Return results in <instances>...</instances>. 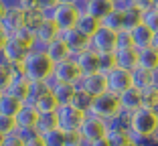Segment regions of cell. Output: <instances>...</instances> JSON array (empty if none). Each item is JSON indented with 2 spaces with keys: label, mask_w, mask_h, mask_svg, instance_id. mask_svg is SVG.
I'll return each instance as SVG.
<instances>
[{
  "label": "cell",
  "mask_w": 158,
  "mask_h": 146,
  "mask_svg": "<svg viewBox=\"0 0 158 146\" xmlns=\"http://www.w3.org/2000/svg\"><path fill=\"white\" fill-rule=\"evenodd\" d=\"M0 6L4 8V12H10V10H20L23 0H0Z\"/></svg>",
  "instance_id": "obj_45"
},
{
  "label": "cell",
  "mask_w": 158,
  "mask_h": 146,
  "mask_svg": "<svg viewBox=\"0 0 158 146\" xmlns=\"http://www.w3.org/2000/svg\"><path fill=\"white\" fill-rule=\"evenodd\" d=\"M59 28H57V24L53 23V20H41V24H39L37 28H35V39L37 41H43V43H51L55 41L57 37H59Z\"/></svg>",
  "instance_id": "obj_21"
},
{
  "label": "cell",
  "mask_w": 158,
  "mask_h": 146,
  "mask_svg": "<svg viewBox=\"0 0 158 146\" xmlns=\"http://www.w3.org/2000/svg\"><path fill=\"white\" fill-rule=\"evenodd\" d=\"M24 146H45V142H43L41 136H35V138H31L28 142H24Z\"/></svg>",
  "instance_id": "obj_49"
},
{
  "label": "cell",
  "mask_w": 158,
  "mask_h": 146,
  "mask_svg": "<svg viewBox=\"0 0 158 146\" xmlns=\"http://www.w3.org/2000/svg\"><path fill=\"white\" fill-rule=\"evenodd\" d=\"M28 85H31V81L24 77V73H19V75H12V79H10V85L8 90H6V94L12 95V98H16L19 102H27V95H28Z\"/></svg>",
  "instance_id": "obj_16"
},
{
  "label": "cell",
  "mask_w": 158,
  "mask_h": 146,
  "mask_svg": "<svg viewBox=\"0 0 158 146\" xmlns=\"http://www.w3.org/2000/svg\"><path fill=\"white\" fill-rule=\"evenodd\" d=\"M152 49L158 51V33H154V37H152Z\"/></svg>",
  "instance_id": "obj_53"
},
{
  "label": "cell",
  "mask_w": 158,
  "mask_h": 146,
  "mask_svg": "<svg viewBox=\"0 0 158 146\" xmlns=\"http://www.w3.org/2000/svg\"><path fill=\"white\" fill-rule=\"evenodd\" d=\"M99 59V73L102 75H107L110 71L116 69V57H114V53H102V55H98Z\"/></svg>",
  "instance_id": "obj_37"
},
{
  "label": "cell",
  "mask_w": 158,
  "mask_h": 146,
  "mask_svg": "<svg viewBox=\"0 0 158 146\" xmlns=\"http://www.w3.org/2000/svg\"><path fill=\"white\" fill-rule=\"evenodd\" d=\"M132 6L138 8L140 12H146V10L154 8V0H132Z\"/></svg>",
  "instance_id": "obj_46"
},
{
  "label": "cell",
  "mask_w": 158,
  "mask_h": 146,
  "mask_svg": "<svg viewBox=\"0 0 158 146\" xmlns=\"http://www.w3.org/2000/svg\"><path fill=\"white\" fill-rule=\"evenodd\" d=\"M23 27H24V12L23 10L4 12V16H2V20H0V31H2L6 37H14Z\"/></svg>",
  "instance_id": "obj_13"
},
{
  "label": "cell",
  "mask_w": 158,
  "mask_h": 146,
  "mask_svg": "<svg viewBox=\"0 0 158 146\" xmlns=\"http://www.w3.org/2000/svg\"><path fill=\"white\" fill-rule=\"evenodd\" d=\"M53 63L47 53H28L23 59V73L28 81H45L53 75Z\"/></svg>",
  "instance_id": "obj_1"
},
{
  "label": "cell",
  "mask_w": 158,
  "mask_h": 146,
  "mask_svg": "<svg viewBox=\"0 0 158 146\" xmlns=\"http://www.w3.org/2000/svg\"><path fill=\"white\" fill-rule=\"evenodd\" d=\"M142 24L148 27L152 33H158V8H150L142 12Z\"/></svg>",
  "instance_id": "obj_38"
},
{
  "label": "cell",
  "mask_w": 158,
  "mask_h": 146,
  "mask_svg": "<svg viewBox=\"0 0 158 146\" xmlns=\"http://www.w3.org/2000/svg\"><path fill=\"white\" fill-rule=\"evenodd\" d=\"M10 71L8 67H0V94H4L6 90H8V85H10Z\"/></svg>",
  "instance_id": "obj_43"
},
{
  "label": "cell",
  "mask_w": 158,
  "mask_h": 146,
  "mask_svg": "<svg viewBox=\"0 0 158 146\" xmlns=\"http://www.w3.org/2000/svg\"><path fill=\"white\" fill-rule=\"evenodd\" d=\"M6 41H8V37H6L4 33H2V31H0V51H2V49H4V45H6Z\"/></svg>",
  "instance_id": "obj_52"
},
{
  "label": "cell",
  "mask_w": 158,
  "mask_h": 146,
  "mask_svg": "<svg viewBox=\"0 0 158 146\" xmlns=\"http://www.w3.org/2000/svg\"><path fill=\"white\" fill-rule=\"evenodd\" d=\"M79 16H81V14L75 10L73 4H63V2H59L57 8H55V19H53V23L57 24L59 31H69V28H75Z\"/></svg>",
  "instance_id": "obj_8"
},
{
  "label": "cell",
  "mask_w": 158,
  "mask_h": 146,
  "mask_svg": "<svg viewBox=\"0 0 158 146\" xmlns=\"http://www.w3.org/2000/svg\"><path fill=\"white\" fill-rule=\"evenodd\" d=\"M16 134H19V136L23 138L24 142H28L31 138H35V136H41V134H39L35 128H16Z\"/></svg>",
  "instance_id": "obj_44"
},
{
  "label": "cell",
  "mask_w": 158,
  "mask_h": 146,
  "mask_svg": "<svg viewBox=\"0 0 158 146\" xmlns=\"http://www.w3.org/2000/svg\"><path fill=\"white\" fill-rule=\"evenodd\" d=\"M20 108H23V102H19L16 98L8 95L6 91L0 95V116H8V118H14V116L19 114Z\"/></svg>",
  "instance_id": "obj_25"
},
{
  "label": "cell",
  "mask_w": 158,
  "mask_h": 146,
  "mask_svg": "<svg viewBox=\"0 0 158 146\" xmlns=\"http://www.w3.org/2000/svg\"><path fill=\"white\" fill-rule=\"evenodd\" d=\"M39 6V10H47V8H55L59 4V0H35Z\"/></svg>",
  "instance_id": "obj_47"
},
{
  "label": "cell",
  "mask_w": 158,
  "mask_h": 146,
  "mask_svg": "<svg viewBox=\"0 0 158 146\" xmlns=\"http://www.w3.org/2000/svg\"><path fill=\"white\" fill-rule=\"evenodd\" d=\"M116 39H118V33H112V31L99 27V31L89 39L87 49H91L98 55H102V53H116Z\"/></svg>",
  "instance_id": "obj_5"
},
{
  "label": "cell",
  "mask_w": 158,
  "mask_h": 146,
  "mask_svg": "<svg viewBox=\"0 0 158 146\" xmlns=\"http://www.w3.org/2000/svg\"><path fill=\"white\" fill-rule=\"evenodd\" d=\"M47 57L51 59L53 65H57V63H61V61H67V59H71V51L67 49L65 43L57 37L55 41L49 43V47H47Z\"/></svg>",
  "instance_id": "obj_18"
},
{
  "label": "cell",
  "mask_w": 158,
  "mask_h": 146,
  "mask_svg": "<svg viewBox=\"0 0 158 146\" xmlns=\"http://www.w3.org/2000/svg\"><path fill=\"white\" fill-rule=\"evenodd\" d=\"M0 142H2V136H0Z\"/></svg>",
  "instance_id": "obj_59"
},
{
  "label": "cell",
  "mask_w": 158,
  "mask_h": 146,
  "mask_svg": "<svg viewBox=\"0 0 158 146\" xmlns=\"http://www.w3.org/2000/svg\"><path fill=\"white\" fill-rule=\"evenodd\" d=\"M75 10H77L79 14H87V6H89V0H75L73 2Z\"/></svg>",
  "instance_id": "obj_48"
},
{
  "label": "cell",
  "mask_w": 158,
  "mask_h": 146,
  "mask_svg": "<svg viewBox=\"0 0 158 146\" xmlns=\"http://www.w3.org/2000/svg\"><path fill=\"white\" fill-rule=\"evenodd\" d=\"M142 23V12H140L138 8H130L124 12V28L126 31H132L134 27H138V24Z\"/></svg>",
  "instance_id": "obj_36"
},
{
  "label": "cell",
  "mask_w": 158,
  "mask_h": 146,
  "mask_svg": "<svg viewBox=\"0 0 158 146\" xmlns=\"http://www.w3.org/2000/svg\"><path fill=\"white\" fill-rule=\"evenodd\" d=\"M59 39L67 45V49L71 51V55H77V53L85 51L89 45V39L85 35H81L77 28H69V31H61Z\"/></svg>",
  "instance_id": "obj_12"
},
{
  "label": "cell",
  "mask_w": 158,
  "mask_h": 146,
  "mask_svg": "<svg viewBox=\"0 0 158 146\" xmlns=\"http://www.w3.org/2000/svg\"><path fill=\"white\" fill-rule=\"evenodd\" d=\"M118 112H120V98L110 94V91H106V94L93 98L91 110L87 114H91V116H95L99 120H107V118H112V116H116Z\"/></svg>",
  "instance_id": "obj_4"
},
{
  "label": "cell",
  "mask_w": 158,
  "mask_h": 146,
  "mask_svg": "<svg viewBox=\"0 0 158 146\" xmlns=\"http://www.w3.org/2000/svg\"><path fill=\"white\" fill-rule=\"evenodd\" d=\"M53 75L59 79V83H71L75 85L79 79H81V71H79L77 63L73 61V59H67V61H61L57 63L55 67H53Z\"/></svg>",
  "instance_id": "obj_10"
},
{
  "label": "cell",
  "mask_w": 158,
  "mask_h": 146,
  "mask_svg": "<svg viewBox=\"0 0 158 146\" xmlns=\"http://www.w3.org/2000/svg\"><path fill=\"white\" fill-rule=\"evenodd\" d=\"M99 27H102V23H99L98 19H93L91 14H81L77 20V24H75V28H77L81 35H85L87 39H91L93 35L99 31Z\"/></svg>",
  "instance_id": "obj_22"
},
{
  "label": "cell",
  "mask_w": 158,
  "mask_h": 146,
  "mask_svg": "<svg viewBox=\"0 0 158 146\" xmlns=\"http://www.w3.org/2000/svg\"><path fill=\"white\" fill-rule=\"evenodd\" d=\"M47 94H51V90L47 87L45 81H31V85H28V95H27V102H24V104L37 106V102L41 98H45Z\"/></svg>",
  "instance_id": "obj_27"
},
{
  "label": "cell",
  "mask_w": 158,
  "mask_h": 146,
  "mask_svg": "<svg viewBox=\"0 0 158 146\" xmlns=\"http://www.w3.org/2000/svg\"><path fill=\"white\" fill-rule=\"evenodd\" d=\"M142 108L156 110L158 108V87L150 85L146 90H142Z\"/></svg>",
  "instance_id": "obj_33"
},
{
  "label": "cell",
  "mask_w": 158,
  "mask_h": 146,
  "mask_svg": "<svg viewBox=\"0 0 158 146\" xmlns=\"http://www.w3.org/2000/svg\"><path fill=\"white\" fill-rule=\"evenodd\" d=\"M106 138L112 146H124L130 142L128 130H110V132H106Z\"/></svg>",
  "instance_id": "obj_35"
},
{
  "label": "cell",
  "mask_w": 158,
  "mask_h": 146,
  "mask_svg": "<svg viewBox=\"0 0 158 146\" xmlns=\"http://www.w3.org/2000/svg\"><path fill=\"white\" fill-rule=\"evenodd\" d=\"M114 10V2L112 0H89V6H87V14H91L93 19L102 20L103 16Z\"/></svg>",
  "instance_id": "obj_26"
},
{
  "label": "cell",
  "mask_w": 158,
  "mask_h": 146,
  "mask_svg": "<svg viewBox=\"0 0 158 146\" xmlns=\"http://www.w3.org/2000/svg\"><path fill=\"white\" fill-rule=\"evenodd\" d=\"M59 2H63V4H73L75 0H59Z\"/></svg>",
  "instance_id": "obj_54"
},
{
  "label": "cell",
  "mask_w": 158,
  "mask_h": 146,
  "mask_svg": "<svg viewBox=\"0 0 158 146\" xmlns=\"http://www.w3.org/2000/svg\"><path fill=\"white\" fill-rule=\"evenodd\" d=\"M2 16H4V8L0 6V20H2Z\"/></svg>",
  "instance_id": "obj_55"
},
{
  "label": "cell",
  "mask_w": 158,
  "mask_h": 146,
  "mask_svg": "<svg viewBox=\"0 0 158 146\" xmlns=\"http://www.w3.org/2000/svg\"><path fill=\"white\" fill-rule=\"evenodd\" d=\"M39 120V112L35 106L23 104V108L19 110V114L14 116V122H16V128H35Z\"/></svg>",
  "instance_id": "obj_19"
},
{
  "label": "cell",
  "mask_w": 158,
  "mask_h": 146,
  "mask_svg": "<svg viewBox=\"0 0 158 146\" xmlns=\"http://www.w3.org/2000/svg\"><path fill=\"white\" fill-rule=\"evenodd\" d=\"M41 138H43V142H45V146H65V132L59 130V128L43 134Z\"/></svg>",
  "instance_id": "obj_34"
},
{
  "label": "cell",
  "mask_w": 158,
  "mask_h": 146,
  "mask_svg": "<svg viewBox=\"0 0 158 146\" xmlns=\"http://www.w3.org/2000/svg\"><path fill=\"white\" fill-rule=\"evenodd\" d=\"M112 2H118V0H112Z\"/></svg>",
  "instance_id": "obj_60"
},
{
  "label": "cell",
  "mask_w": 158,
  "mask_h": 146,
  "mask_svg": "<svg viewBox=\"0 0 158 146\" xmlns=\"http://www.w3.org/2000/svg\"><path fill=\"white\" fill-rule=\"evenodd\" d=\"M55 128H57V114H39L35 130H37L41 136L47 134V132H51V130H55Z\"/></svg>",
  "instance_id": "obj_30"
},
{
  "label": "cell",
  "mask_w": 158,
  "mask_h": 146,
  "mask_svg": "<svg viewBox=\"0 0 158 146\" xmlns=\"http://www.w3.org/2000/svg\"><path fill=\"white\" fill-rule=\"evenodd\" d=\"M89 146H112L110 142H107V138L103 136V138H99V140H95V142H91Z\"/></svg>",
  "instance_id": "obj_51"
},
{
  "label": "cell",
  "mask_w": 158,
  "mask_h": 146,
  "mask_svg": "<svg viewBox=\"0 0 158 146\" xmlns=\"http://www.w3.org/2000/svg\"><path fill=\"white\" fill-rule=\"evenodd\" d=\"M130 35H132V45H134L136 51H144V49L152 47V37H154V33L150 31L148 27H144L142 23H140L138 27L132 28Z\"/></svg>",
  "instance_id": "obj_15"
},
{
  "label": "cell",
  "mask_w": 158,
  "mask_h": 146,
  "mask_svg": "<svg viewBox=\"0 0 158 146\" xmlns=\"http://www.w3.org/2000/svg\"><path fill=\"white\" fill-rule=\"evenodd\" d=\"M99 23H102V27L107 28V31L120 33V31H124V12H120V10H112V12L107 14V16H103Z\"/></svg>",
  "instance_id": "obj_28"
},
{
  "label": "cell",
  "mask_w": 158,
  "mask_h": 146,
  "mask_svg": "<svg viewBox=\"0 0 158 146\" xmlns=\"http://www.w3.org/2000/svg\"><path fill=\"white\" fill-rule=\"evenodd\" d=\"M138 67L146 71H158V51L152 47L138 51Z\"/></svg>",
  "instance_id": "obj_24"
},
{
  "label": "cell",
  "mask_w": 158,
  "mask_h": 146,
  "mask_svg": "<svg viewBox=\"0 0 158 146\" xmlns=\"http://www.w3.org/2000/svg\"><path fill=\"white\" fill-rule=\"evenodd\" d=\"M130 130L144 138H154L158 130V114L150 108H140L132 114L130 118Z\"/></svg>",
  "instance_id": "obj_2"
},
{
  "label": "cell",
  "mask_w": 158,
  "mask_h": 146,
  "mask_svg": "<svg viewBox=\"0 0 158 146\" xmlns=\"http://www.w3.org/2000/svg\"><path fill=\"white\" fill-rule=\"evenodd\" d=\"M10 65V61H8V57H6V53H4V49L0 51V67H8Z\"/></svg>",
  "instance_id": "obj_50"
},
{
  "label": "cell",
  "mask_w": 158,
  "mask_h": 146,
  "mask_svg": "<svg viewBox=\"0 0 158 146\" xmlns=\"http://www.w3.org/2000/svg\"><path fill=\"white\" fill-rule=\"evenodd\" d=\"M140 108H142V91L140 90L130 87V90H126L120 95V110H124L128 114H134Z\"/></svg>",
  "instance_id": "obj_17"
},
{
  "label": "cell",
  "mask_w": 158,
  "mask_h": 146,
  "mask_svg": "<svg viewBox=\"0 0 158 146\" xmlns=\"http://www.w3.org/2000/svg\"><path fill=\"white\" fill-rule=\"evenodd\" d=\"M150 85H152V71L136 67V69L132 71V87L142 91V90H146V87H150Z\"/></svg>",
  "instance_id": "obj_29"
},
{
  "label": "cell",
  "mask_w": 158,
  "mask_h": 146,
  "mask_svg": "<svg viewBox=\"0 0 158 146\" xmlns=\"http://www.w3.org/2000/svg\"><path fill=\"white\" fill-rule=\"evenodd\" d=\"M14 130H16V122H14V118L0 116V136H6V134L14 132Z\"/></svg>",
  "instance_id": "obj_40"
},
{
  "label": "cell",
  "mask_w": 158,
  "mask_h": 146,
  "mask_svg": "<svg viewBox=\"0 0 158 146\" xmlns=\"http://www.w3.org/2000/svg\"><path fill=\"white\" fill-rule=\"evenodd\" d=\"M124 49H134L132 45V35L130 31H120L118 33V39H116V51H124Z\"/></svg>",
  "instance_id": "obj_39"
},
{
  "label": "cell",
  "mask_w": 158,
  "mask_h": 146,
  "mask_svg": "<svg viewBox=\"0 0 158 146\" xmlns=\"http://www.w3.org/2000/svg\"><path fill=\"white\" fill-rule=\"evenodd\" d=\"M91 104H93V98L89 94H85V91H77L73 102H71V106L75 110H79V112H83V114H87L91 110Z\"/></svg>",
  "instance_id": "obj_32"
},
{
  "label": "cell",
  "mask_w": 158,
  "mask_h": 146,
  "mask_svg": "<svg viewBox=\"0 0 158 146\" xmlns=\"http://www.w3.org/2000/svg\"><path fill=\"white\" fill-rule=\"evenodd\" d=\"M75 63H77L81 75H93V73H99V59H98V53H93L91 49H85V51L77 53V55H71Z\"/></svg>",
  "instance_id": "obj_11"
},
{
  "label": "cell",
  "mask_w": 158,
  "mask_h": 146,
  "mask_svg": "<svg viewBox=\"0 0 158 146\" xmlns=\"http://www.w3.org/2000/svg\"><path fill=\"white\" fill-rule=\"evenodd\" d=\"M51 94L55 95V99H57L59 106H71V102H73L77 90H75V85H71V83H59Z\"/></svg>",
  "instance_id": "obj_23"
},
{
  "label": "cell",
  "mask_w": 158,
  "mask_h": 146,
  "mask_svg": "<svg viewBox=\"0 0 158 146\" xmlns=\"http://www.w3.org/2000/svg\"><path fill=\"white\" fill-rule=\"evenodd\" d=\"M65 146H89V144L83 140V136L79 132H69L65 134Z\"/></svg>",
  "instance_id": "obj_42"
},
{
  "label": "cell",
  "mask_w": 158,
  "mask_h": 146,
  "mask_svg": "<svg viewBox=\"0 0 158 146\" xmlns=\"http://www.w3.org/2000/svg\"><path fill=\"white\" fill-rule=\"evenodd\" d=\"M154 138H156V140H158V130H156V134H154Z\"/></svg>",
  "instance_id": "obj_58"
},
{
  "label": "cell",
  "mask_w": 158,
  "mask_h": 146,
  "mask_svg": "<svg viewBox=\"0 0 158 146\" xmlns=\"http://www.w3.org/2000/svg\"><path fill=\"white\" fill-rule=\"evenodd\" d=\"M154 8H158V0H154Z\"/></svg>",
  "instance_id": "obj_56"
},
{
  "label": "cell",
  "mask_w": 158,
  "mask_h": 146,
  "mask_svg": "<svg viewBox=\"0 0 158 146\" xmlns=\"http://www.w3.org/2000/svg\"><path fill=\"white\" fill-rule=\"evenodd\" d=\"M0 95H2V94H0Z\"/></svg>",
  "instance_id": "obj_61"
},
{
  "label": "cell",
  "mask_w": 158,
  "mask_h": 146,
  "mask_svg": "<svg viewBox=\"0 0 158 146\" xmlns=\"http://www.w3.org/2000/svg\"><path fill=\"white\" fill-rule=\"evenodd\" d=\"M79 134L83 136V140L87 142V144H91V142L103 138L106 136L103 120L95 118V116H91V114H85V120H83V124H81V128H79Z\"/></svg>",
  "instance_id": "obj_9"
},
{
  "label": "cell",
  "mask_w": 158,
  "mask_h": 146,
  "mask_svg": "<svg viewBox=\"0 0 158 146\" xmlns=\"http://www.w3.org/2000/svg\"><path fill=\"white\" fill-rule=\"evenodd\" d=\"M116 57V67L124 71H134L138 67V51L136 49H124V51H116L114 53Z\"/></svg>",
  "instance_id": "obj_20"
},
{
  "label": "cell",
  "mask_w": 158,
  "mask_h": 146,
  "mask_svg": "<svg viewBox=\"0 0 158 146\" xmlns=\"http://www.w3.org/2000/svg\"><path fill=\"white\" fill-rule=\"evenodd\" d=\"M35 108H37L39 114H55L57 108H59V104H57V99H55V95H53V94H47L45 98H41L37 102Z\"/></svg>",
  "instance_id": "obj_31"
},
{
  "label": "cell",
  "mask_w": 158,
  "mask_h": 146,
  "mask_svg": "<svg viewBox=\"0 0 158 146\" xmlns=\"http://www.w3.org/2000/svg\"><path fill=\"white\" fill-rule=\"evenodd\" d=\"M55 114H57V128L63 130L65 134L79 132V128L85 120V114L75 110L73 106H59Z\"/></svg>",
  "instance_id": "obj_3"
},
{
  "label": "cell",
  "mask_w": 158,
  "mask_h": 146,
  "mask_svg": "<svg viewBox=\"0 0 158 146\" xmlns=\"http://www.w3.org/2000/svg\"><path fill=\"white\" fill-rule=\"evenodd\" d=\"M75 90L77 91H85L91 98H98V95L106 94L107 91V83H106V75L102 73H93V75H85L75 83Z\"/></svg>",
  "instance_id": "obj_7"
},
{
  "label": "cell",
  "mask_w": 158,
  "mask_h": 146,
  "mask_svg": "<svg viewBox=\"0 0 158 146\" xmlns=\"http://www.w3.org/2000/svg\"><path fill=\"white\" fill-rule=\"evenodd\" d=\"M124 146H136V144H132V142H128V144H124Z\"/></svg>",
  "instance_id": "obj_57"
},
{
  "label": "cell",
  "mask_w": 158,
  "mask_h": 146,
  "mask_svg": "<svg viewBox=\"0 0 158 146\" xmlns=\"http://www.w3.org/2000/svg\"><path fill=\"white\" fill-rule=\"evenodd\" d=\"M0 146H24V140L16 134V130L10 134H6V136H2V142H0Z\"/></svg>",
  "instance_id": "obj_41"
},
{
  "label": "cell",
  "mask_w": 158,
  "mask_h": 146,
  "mask_svg": "<svg viewBox=\"0 0 158 146\" xmlns=\"http://www.w3.org/2000/svg\"><path fill=\"white\" fill-rule=\"evenodd\" d=\"M4 53L10 63H23V59L31 53V47L16 37H8V41L4 45Z\"/></svg>",
  "instance_id": "obj_14"
},
{
  "label": "cell",
  "mask_w": 158,
  "mask_h": 146,
  "mask_svg": "<svg viewBox=\"0 0 158 146\" xmlns=\"http://www.w3.org/2000/svg\"><path fill=\"white\" fill-rule=\"evenodd\" d=\"M106 83H107V91L120 98L126 90L132 87V73L116 67L114 71H110V73L106 75Z\"/></svg>",
  "instance_id": "obj_6"
}]
</instances>
